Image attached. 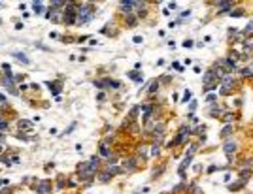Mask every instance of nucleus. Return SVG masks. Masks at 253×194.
<instances>
[{
    "mask_svg": "<svg viewBox=\"0 0 253 194\" xmlns=\"http://www.w3.org/2000/svg\"><path fill=\"white\" fill-rule=\"evenodd\" d=\"M2 85L8 89V93H9V94H17V89H15V85H13V81H12V77H9V75L2 79Z\"/></svg>",
    "mask_w": 253,
    "mask_h": 194,
    "instance_id": "nucleus-1",
    "label": "nucleus"
},
{
    "mask_svg": "<svg viewBox=\"0 0 253 194\" xmlns=\"http://www.w3.org/2000/svg\"><path fill=\"white\" fill-rule=\"evenodd\" d=\"M142 2H134V0H125V2H121V9H125V12H131L132 8L140 6Z\"/></svg>",
    "mask_w": 253,
    "mask_h": 194,
    "instance_id": "nucleus-2",
    "label": "nucleus"
},
{
    "mask_svg": "<svg viewBox=\"0 0 253 194\" xmlns=\"http://www.w3.org/2000/svg\"><path fill=\"white\" fill-rule=\"evenodd\" d=\"M234 151H236V141L229 140V141H227V143H225V153H227V155L230 156V153H234Z\"/></svg>",
    "mask_w": 253,
    "mask_h": 194,
    "instance_id": "nucleus-3",
    "label": "nucleus"
},
{
    "mask_svg": "<svg viewBox=\"0 0 253 194\" xmlns=\"http://www.w3.org/2000/svg\"><path fill=\"white\" fill-rule=\"evenodd\" d=\"M217 6H219L221 12H225V9H230L234 6V2H230V0H221V2H217Z\"/></svg>",
    "mask_w": 253,
    "mask_h": 194,
    "instance_id": "nucleus-4",
    "label": "nucleus"
},
{
    "mask_svg": "<svg viewBox=\"0 0 253 194\" xmlns=\"http://www.w3.org/2000/svg\"><path fill=\"white\" fill-rule=\"evenodd\" d=\"M13 57H15V59H17V60H21V62H23V64H30V60H28V57H27V55H23V53H17V51H15V53H13Z\"/></svg>",
    "mask_w": 253,
    "mask_h": 194,
    "instance_id": "nucleus-5",
    "label": "nucleus"
},
{
    "mask_svg": "<svg viewBox=\"0 0 253 194\" xmlns=\"http://www.w3.org/2000/svg\"><path fill=\"white\" fill-rule=\"evenodd\" d=\"M221 64H223L225 68H229V70H234V68H236V62H234L232 59H227V60H223Z\"/></svg>",
    "mask_w": 253,
    "mask_h": 194,
    "instance_id": "nucleus-6",
    "label": "nucleus"
},
{
    "mask_svg": "<svg viewBox=\"0 0 253 194\" xmlns=\"http://www.w3.org/2000/svg\"><path fill=\"white\" fill-rule=\"evenodd\" d=\"M47 185H49L47 181L40 183V187H38V194H45V192H47V190H49V187H47Z\"/></svg>",
    "mask_w": 253,
    "mask_h": 194,
    "instance_id": "nucleus-7",
    "label": "nucleus"
},
{
    "mask_svg": "<svg viewBox=\"0 0 253 194\" xmlns=\"http://www.w3.org/2000/svg\"><path fill=\"white\" fill-rule=\"evenodd\" d=\"M47 87H49V89H53L55 94L61 93V83H51V81H47Z\"/></svg>",
    "mask_w": 253,
    "mask_h": 194,
    "instance_id": "nucleus-8",
    "label": "nucleus"
},
{
    "mask_svg": "<svg viewBox=\"0 0 253 194\" xmlns=\"http://www.w3.org/2000/svg\"><path fill=\"white\" fill-rule=\"evenodd\" d=\"M230 132H232V125H227V126H225V128H223V130H221V138H227V136H229V134H230Z\"/></svg>",
    "mask_w": 253,
    "mask_h": 194,
    "instance_id": "nucleus-9",
    "label": "nucleus"
},
{
    "mask_svg": "<svg viewBox=\"0 0 253 194\" xmlns=\"http://www.w3.org/2000/svg\"><path fill=\"white\" fill-rule=\"evenodd\" d=\"M30 125H32L30 121H19V128L23 130H30Z\"/></svg>",
    "mask_w": 253,
    "mask_h": 194,
    "instance_id": "nucleus-10",
    "label": "nucleus"
},
{
    "mask_svg": "<svg viewBox=\"0 0 253 194\" xmlns=\"http://www.w3.org/2000/svg\"><path fill=\"white\" fill-rule=\"evenodd\" d=\"M100 153H102V156H108V155H110V151H108V145H106V143L100 145Z\"/></svg>",
    "mask_w": 253,
    "mask_h": 194,
    "instance_id": "nucleus-11",
    "label": "nucleus"
},
{
    "mask_svg": "<svg viewBox=\"0 0 253 194\" xmlns=\"http://www.w3.org/2000/svg\"><path fill=\"white\" fill-rule=\"evenodd\" d=\"M251 32H253V23H249V25H247V27L244 28V34H246V36H249Z\"/></svg>",
    "mask_w": 253,
    "mask_h": 194,
    "instance_id": "nucleus-12",
    "label": "nucleus"
},
{
    "mask_svg": "<svg viewBox=\"0 0 253 194\" xmlns=\"http://www.w3.org/2000/svg\"><path fill=\"white\" fill-rule=\"evenodd\" d=\"M134 166H136V162H134L132 158H131V160H128V162H125V168H128V170H132Z\"/></svg>",
    "mask_w": 253,
    "mask_h": 194,
    "instance_id": "nucleus-13",
    "label": "nucleus"
},
{
    "mask_svg": "<svg viewBox=\"0 0 253 194\" xmlns=\"http://www.w3.org/2000/svg\"><path fill=\"white\" fill-rule=\"evenodd\" d=\"M229 90H230V87H229V85H223V87H221V94H225V96H227V94H229Z\"/></svg>",
    "mask_w": 253,
    "mask_h": 194,
    "instance_id": "nucleus-14",
    "label": "nucleus"
},
{
    "mask_svg": "<svg viewBox=\"0 0 253 194\" xmlns=\"http://www.w3.org/2000/svg\"><path fill=\"white\" fill-rule=\"evenodd\" d=\"M157 89H159V83H153L151 87H149V93H155Z\"/></svg>",
    "mask_w": 253,
    "mask_h": 194,
    "instance_id": "nucleus-15",
    "label": "nucleus"
},
{
    "mask_svg": "<svg viewBox=\"0 0 253 194\" xmlns=\"http://www.w3.org/2000/svg\"><path fill=\"white\" fill-rule=\"evenodd\" d=\"M2 68H4V72H6L8 75L12 74V70H9V64H2Z\"/></svg>",
    "mask_w": 253,
    "mask_h": 194,
    "instance_id": "nucleus-16",
    "label": "nucleus"
},
{
    "mask_svg": "<svg viewBox=\"0 0 253 194\" xmlns=\"http://www.w3.org/2000/svg\"><path fill=\"white\" fill-rule=\"evenodd\" d=\"M191 100V90H185V96H183V102Z\"/></svg>",
    "mask_w": 253,
    "mask_h": 194,
    "instance_id": "nucleus-17",
    "label": "nucleus"
},
{
    "mask_svg": "<svg viewBox=\"0 0 253 194\" xmlns=\"http://www.w3.org/2000/svg\"><path fill=\"white\" fill-rule=\"evenodd\" d=\"M0 130H8V122H4V121H0Z\"/></svg>",
    "mask_w": 253,
    "mask_h": 194,
    "instance_id": "nucleus-18",
    "label": "nucleus"
},
{
    "mask_svg": "<svg viewBox=\"0 0 253 194\" xmlns=\"http://www.w3.org/2000/svg\"><path fill=\"white\" fill-rule=\"evenodd\" d=\"M232 117H234L232 113H227V115H225V122H230V121H232Z\"/></svg>",
    "mask_w": 253,
    "mask_h": 194,
    "instance_id": "nucleus-19",
    "label": "nucleus"
},
{
    "mask_svg": "<svg viewBox=\"0 0 253 194\" xmlns=\"http://www.w3.org/2000/svg\"><path fill=\"white\" fill-rule=\"evenodd\" d=\"M183 47H193V42H191V40H185V42H183Z\"/></svg>",
    "mask_w": 253,
    "mask_h": 194,
    "instance_id": "nucleus-20",
    "label": "nucleus"
},
{
    "mask_svg": "<svg viewBox=\"0 0 253 194\" xmlns=\"http://www.w3.org/2000/svg\"><path fill=\"white\" fill-rule=\"evenodd\" d=\"M174 68H176V70H178V72H182V70H183V66H182V64H179V62H174Z\"/></svg>",
    "mask_w": 253,
    "mask_h": 194,
    "instance_id": "nucleus-21",
    "label": "nucleus"
},
{
    "mask_svg": "<svg viewBox=\"0 0 253 194\" xmlns=\"http://www.w3.org/2000/svg\"><path fill=\"white\" fill-rule=\"evenodd\" d=\"M242 75H251V70L249 68H244V70H242Z\"/></svg>",
    "mask_w": 253,
    "mask_h": 194,
    "instance_id": "nucleus-22",
    "label": "nucleus"
},
{
    "mask_svg": "<svg viewBox=\"0 0 253 194\" xmlns=\"http://www.w3.org/2000/svg\"><path fill=\"white\" fill-rule=\"evenodd\" d=\"M244 12H242V9H234V12H232V15H234V17H238V15H242Z\"/></svg>",
    "mask_w": 253,
    "mask_h": 194,
    "instance_id": "nucleus-23",
    "label": "nucleus"
},
{
    "mask_svg": "<svg viewBox=\"0 0 253 194\" xmlns=\"http://www.w3.org/2000/svg\"><path fill=\"white\" fill-rule=\"evenodd\" d=\"M151 155H153V156L159 155V147H153V149H151Z\"/></svg>",
    "mask_w": 253,
    "mask_h": 194,
    "instance_id": "nucleus-24",
    "label": "nucleus"
},
{
    "mask_svg": "<svg viewBox=\"0 0 253 194\" xmlns=\"http://www.w3.org/2000/svg\"><path fill=\"white\" fill-rule=\"evenodd\" d=\"M0 104H6V96H2V94H0Z\"/></svg>",
    "mask_w": 253,
    "mask_h": 194,
    "instance_id": "nucleus-25",
    "label": "nucleus"
},
{
    "mask_svg": "<svg viewBox=\"0 0 253 194\" xmlns=\"http://www.w3.org/2000/svg\"><path fill=\"white\" fill-rule=\"evenodd\" d=\"M4 185H8V181H0V187H4Z\"/></svg>",
    "mask_w": 253,
    "mask_h": 194,
    "instance_id": "nucleus-26",
    "label": "nucleus"
},
{
    "mask_svg": "<svg viewBox=\"0 0 253 194\" xmlns=\"http://www.w3.org/2000/svg\"><path fill=\"white\" fill-rule=\"evenodd\" d=\"M0 6H2V2H0Z\"/></svg>",
    "mask_w": 253,
    "mask_h": 194,
    "instance_id": "nucleus-27",
    "label": "nucleus"
},
{
    "mask_svg": "<svg viewBox=\"0 0 253 194\" xmlns=\"http://www.w3.org/2000/svg\"><path fill=\"white\" fill-rule=\"evenodd\" d=\"M251 47H253V43H251Z\"/></svg>",
    "mask_w": 253,
    "mask_h": 194,
    "instance_id": "nucleus-28",
    "label": "nucleus"
}]
</instances>
